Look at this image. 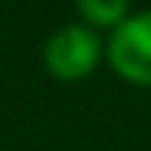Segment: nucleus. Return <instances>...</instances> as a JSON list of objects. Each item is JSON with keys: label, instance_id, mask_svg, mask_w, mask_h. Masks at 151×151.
Wrapping results in <instances>:
<instances>
[{"label": "nucleus", "instance_id": "nucleus-1", "mask_svg": "<svg viewBox=\"0 0 151 151\" xmlns=\"http://www.w3.org/2000/svg\"><path fill=\"white\" fill-rule=\"evenodd\" d=\"M102 43L83 25H68L56 31L43 46V65L59 80H83L99 65Z\"/></svg>", "mask_w": 151, "mask_h": 151}, {"label": "nucleus", "instance_id": "nucleus-2", "mask_svg": "<svg viewBox=\"0 0 151 151\" xmlns=\"http://www.w3.org/2000/svg\"><path fill=\"white\" fill-rule=\"evenodd\" d=\"M108 59L123 80L151 86V12L129 16L114 28L108 40Z\"/></svg>", "mask_w": 151, "mask_h": 151}, {"label": "nucleus", "instance_id": "nucleus-3", "mask_svg": "<svg viewBox=\"0 0 151 151\" xmlns=\"http://www.w3.org/2000/svg\"><path fill=\"white\" fill-rule=\"evenodd\" d=\"M77 12L86 19V25L117 28L123 19H127V3L123 0H80Z\"/></svg>", "mask_w": 151, "mask_h": 151}]
</instances>
